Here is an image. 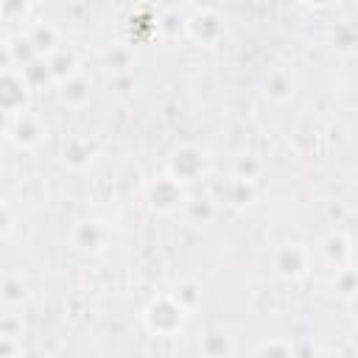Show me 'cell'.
Wrapping results in <instances>:
<instances>
[{"instance_id":"cell-28","label":"cell","mask_w":358,"mask_h":358,"mask_svg":"<svg viewBox=\"0 0 358 358\" xmlns=\"http://www.w3.org/2000/svg\"><path fill=\"white\" fill-rule=\"evenodd\" d=\"M3 67H14V53H11L8 42H0V70Z\"/></svg>"},{"instance_id":"cell-11","label":"cell","mask_w":358,"mask_h":358,"mask_svg":"<svg viewBox=\"0 0 358 358\" xmlns=\"http://www.w3.org/2000/svg\"><path fill=\"white\" fill-rule=\"evenodd\" d=\"M22 36H25V42L31 45L34 56H39V59H45V56L53 53L59 45H64L62 31H59L53 22H34V25H28V31H25Z\"/></svg>"},{"instance_id":"cell-10","label":"cell","mask_w":358,"mask_h":358,"mask_svg":"<svg viewBox=\"0 0 358 358\" xmlns=\"http://www.w3.org/2000/svg\"><path fill=\"white\" fill-rule=\"evenodd\" d=\"M42 64H45L48 81L56 84V87L84 70V67H81V56H78L76 48H70V45H59L53 53H48V56L42 59Z\"/></svg>"},{"instance_id":"cell-6","label":"cell","mask_w":358,"mask_h":358,"mask_svg":"<svg viewBox=\"0 0 358 358\" xmlns=\"http://www.w3.org/2000/svg\"><path fill=\"white\" fill-rule=\"evenodd\" d=\"M112 241V229L101 218H81L70 227V246L81 255H101Z\"/></svg>"},{"instance_id":"cell-7","label":"cell","mask_w":358,"mask_h":358,"mask_svg":"<svg viewBox=\"0 0 358 358\" xmlns=\"http://www.w3.org/2000/svg\"><path fill=\"white\" fill-rule=\"evenodd\" d=\"M227 34V22L218 11L213 8H199L196 14L185 17V36L193 39L196 45H218Z\"/></svg>"},{"instance_id":"cell-24","label":"cell","mask_w":358,"mask_h":358,"mask_svg":"<svg viewBox=\"0 0 358 358\" xmlns=\"http://www.w3.org/2000/svg\"><path fill=\"white\" fill-rule=\"evenodd\" d=\"M157 28H159L162 34L179 36V34H185V14H179L176 8H168V11L157 20Z\"/></svg>"},{"instance_id":"cell-5","label":"cell","mask_w":358,"mask_h":358,"mask_svg":"<svg viewBox=\"0 0 358 358\" xmlns=\"http://www.w3.org/2000/svg\"><path fill=\"white\" fill-rule=\"evenodd\" d=\"M28 98H31V84L25 73L14 67H3L0 70V115L8 117L28 109Z\"/></svg>"},{"instance_id":"cell-22","label":"cell","mask_w":358,"mask_h":358,"mask_svg":"<svg viewBox=\"0 0 358 358\" xmlns=\"http://www.w3.org/2000/svg\"><path fill=\"white\" fill-rule=\"evenodd\" d=\"M199 352L221 358V355H232V352H235V344H232L229 336H218V333H213V336H204V338L199 341Z\"/></svg>"},{"instance_id":"cell-25","label":"cell","mask_w":358,"mask_h":358,"mask_svg":"<svg viewBox=\"0 0 358 358\" xmlns=\"http://www.w3.org/2000/svg\"><path fill=\"white\" fill-rule=\"evenodd\" d=\"M22 333V316L8 310V313H0V336H8V338H20Z\"/></svg>"},{"instance_id":"cell-4","label":"cell","mask_w":358,"mask_h":358,"mask_svg":"<svg viewBox=\"0 0 358 358\" xmlns=\"http://www.w3.org/2000/svg\"><path fill=\"white\" fill-rule=\"evenodd\" d=\"M45 137H48V126L36 112L22 109V112L6 117V140L11 145H17L22 151H34L45 143Z\"/></svg>"},{"instance_id":"cell-14","label":"cell","mask_w":358,"mask_h":358,"mask_svg":"<svg viewBox=\"0 0 358 358\" xmlns=\"http://www.w3.org/2000/svg\"><path fill=\"white\" fill-rule=\"evenodd\" d=\"M322 257L338 268V266H347L352 263V246H350V235L347 232H330L324 241H322Z\"/></svg>"},{"instance_id":"cell-30","label":"cell","mask_w":358,"mask_h":358,"mask_svg":"<svg viewBox=\"0 0 358 358\" xmlns=\"http://www.w3.org/2000/svg\"><path fill=\"white\" fill-rule=\"evenodd\" d=\"M34 3H39V0H34Z\"/></svg>"},{"instance_id":"cell-15","label":"cell","mask_w":358,"mask_h":358,"mask_svg":"<svg viewBox=\"0 0 358 358\" xmlns=\"http://www.w3.org/2000/svg\"><path fill=\"white\" fill-rule=\"evenodd\" d=\"M28 299H31V291H28L25 280H20V277H6V280L0 282V305H3L6 310H20L22 305H28Z\"/></svg>"},{"instance_id":"cell-18","label":"cell","mask_w":358,"mask_h":358,"mask_svg":"<svg viewBox=\"0 0 358 358\" xmlns=\"http://www.w3.org/2000/svg\"><path fill=\"white\" fill-rule=\"evenodd\" d=\"M182 213L187 215L190 224L201 227V224H210V221H213V215H215V204H213V199H185Z\"/></svg>"},{"instance_id":"cell-2","label":"cell","mask_w":358,"mask_h":358,"mask_svg":"<svg viewBox=\"0 0 358 358\" xmlns=\"http://www.w3.org/2000/svg\"><path fill=\"white\" fill-rule=\"evenodd\" d=\"M210 171V157L201 145L196 143H182L168 154L165 162V173L171 179H176L179 185H193L199 179H204Z\"/></svg>"},{"instance_id":"cell-29","label":"cell","mask_w":358,"mask_h":358,"mask_svg":"<svg viewBox=\"0 0 358 358\" xmlns=\"http://www.w3.org/2000/svg\"><path fill=\"white\" fill-rule=\"evenodd\" d=\"M305 6H327V3H333V0H302Z\"/></svg>"},{"instance_id":"cell-20","label":"cell","mask_w":358,"mask_h":358,"mask_svg":"<svg viewBox=\"0 0 358 358\" xmlns=\"http://www.w3.org/2000/svg\"><path fill=\"white\" fill-rule=\"evenodd\" d=\"M260 173H263V162H260L255 154H241V157H235V162H232V176H235V179L255 182Z\"/></svg>"},{"instance_id":"cell-17","label":"cell","mask_w":358,"mask_h":358,"mask_svg":"<svg viewBox=\"0 0 358 358\" xmlns=\"http://www.w3.org/2000/svg\"><path fill=\"white\" fill-rule=\"evenodd\" d=\"M173 299L187 310V313H193L199 305H201V299H204V294H201V285L196 282V280H179L176 285H173Z\"/></svg>"},{"instance_id":"cell-8","label":"cell","mask_w":358,"mask_h":358,"mask_svg":"<svg viewBox=\"0 0 358 358\" xmlns=\"http://www.w3.org/2000/svg\"><path fill=\"white\" fill-rule=\"evenodd\" d=\"M145 199L151 204L154 213L159 215H171V213H179L182 204H185V185H179L176 179H171L168 173L157 176L148 187H145Z\"/></svg>"},{"instance_id":"cell-19","label":"cell","mask_w":358,"mask_h":358,"mask_svg":"<svg viewBox=\"0 0 358 358\" xmlns=\"http://www.w3.org/2000/svg\"><path fill=\"white\" fill-rule=\"evenodd\" d=\"M333 288H336V294H338L344 302H352V299H355L358 280H355V268H352V263H347V266H338V268H336Z\"/></svg>"},{"instance_id":"cell-27","label":"cell","mask_w":358,"mask_h":358,"mask_svg":"<svg viewBox=\"0 0 358 358\" xmlns=\"http://www.w3.org/2000/svg\"><path fill=\"white\" fill-rule=\"evenodd\" d=\"M266 352H282V355H291V344H277V341H266L257 347V355H266Z\"/></svg>"},{"instance_id":"cell-1","label":"cell","mask_w":358,"mask_h":358,"mask_svg":"<svg viewBox=\"0 0 358 358\" xmlns=\"http://www.w3.org/2000/svg\"><path fill=\"white\" fill-rule=\"evenodd\" d=\"M187 310L173 299V294L168 291V294H159V296H154L145 308H143V327L151 333V336H157V338H171V336H176L182 327H185V322H187Z\"/></svg>"},{"instance_id":"cell-3","label":"cell","mask_w":358,"mask_h":358,"mask_svg":"<svg viewBox=\"0 0 358 358\" xmlns=\"http://www.w3.org/2000/svg\"><path fill=\"white\" fill-rule=\"evenodd\" d=\"M310 263H313V252L302 241H282L271 252V271L285 282L305 280L310 274Z\"/></svg>"},{"instance_id":"cell-31","label":"cell","mask_w":358,"mask_h":358,"mask_svg":"<svg viewBox=\"0 0 358 358\" xmlns=\"http://www.w3.org/2000/svg\"><path fill=\"white\" fill-rule=\"evenodd\" d=\"M145 3H151V0H145Z\"/></svg>"},{"instance_id":"cell-13","label":"cell","mask_w":358,"mask_h":358,"mask_svg":"<svg viewBox=\"0 0 358 358\" xmlns=\"http://www.w3.org/2000/svg\"><path fill=\"white\" fill-rule=\"evenodd\" d=\"M263 92H266V98L274 101V103L291 101L294 92H296V78H294V73H291L288 67H274V70H268V76H266V81H263Z\"/></svg>"},{"instance_id":"cell-12","label":"cell","mask_w":358,"mask_h":358,"mask_svg":"<svg viewBox=\"0 0 358 358\" xmlns=\"http://www.w3.org/2000/svg\"><path fill=\"white\" fill-rule=\"evenodd\" d=\"M56 95H59V101H62L64 106H70V109H84V106L92 101V81H90L87 73L81 70V73H76L73 78L62 81V84L56 87Z\"/></svg>"},{"instance_id":"cell-16","label":"cell","mask_w":358,"mask_h":358,"mask_svg":"<svg viewBox=\"0 0 358 358\" xmlns=\"http://www.w3.org/2000/svg\"><path fill=\"white\" fill-rule=\"evenodd\" d=\"M134 50L129 45H112L109 50H103V64L112 76H129L134 67Z\"/></svg>"},{"instance_id":"cell-9","label":"cell","mask_w":358,"mask_h":358,"mask_svg":"<svg viewBox=\"0 0 358 358\" xmlns=\"http://www.w3.org/2000/svg\"><path fill=\"white\" fill-rule=\"evenodd\" d=\"M98 140L95 137H90V134H70V137H64V143H62V162L70 168V171H76V173H81V171H87V168H92L95 165V159H98Z\"/></svg>"},{"instance_id":"cell-26","label":"cell","mask_w":358,"mask_h":358,"mask_svg":"<svg viewBox=\"0 0 358 358\" xmlns=\"http://www.w3.org/2000/svg\"><path fill=\"white\" fill-rule=\"evenodd\" d=\"M14 224H17V218H14L11 207L8 204H0V241L14 232Z\"/></svg>"},{"instance_id":"cell-21","label":"cell","mask_w":358,"mask_h":358,"mask_svg":"<svg viewBox=\"0 0 358 358\" xmlns=\"http://www.w3.org/2000/svg\"><path fill=\"white\" fill-rule=\"evenodd\" d=\"M224 196H227V204L243 207V204H249L252 196H255V182H243V179H235V176H232Z\"/></svg>"},{"instance_id":"cell-23","label":"cell","mask_w":358,"mask_h":358,"mask_svg":"<svg viewBox=\"0 0 358 358\" xmlns=\"http://www.w3.org/2000/svg\"><path fill=\"white\" fill-rule=\"evenodd\" d=\"M34 0H0V20L6 22H25L31 14Z\"/></svg>"}]
</instances>
